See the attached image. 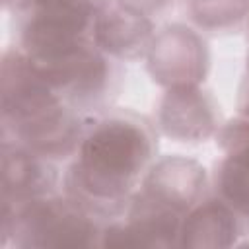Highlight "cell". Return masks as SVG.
I'll return each mask as SVG.
<instances>
[{"label": "cell", "mask_w": 249, "mask_h": 249, "mask_svg": "<svg viewBox=\"0 0 249 249\" xmlns=\"http://www.w3.org/2000/svg\"><path fill=\"white\" fill-rule=\"evenodd\" d=\"M150 130L142 123L111 119L99 123L82 144L72 169L80 193L89 198L115 200L126 193L152 154Z\"/></svg>", "instance_id": "obj_1"}, {"label": "cell", "mask_w": 249, "mask_h": 249, "mask_svg": "<svg viewBox=\"0 0 249 249\" xmlns=\"http://www.w3.org/2000/svg\"><path fill=\"white\" fill-rule=\"evenodd\" d=\"M218 177L224 196L249 214V136L231 142V152L222 161Z\"/></svg>", "instance_id": "obj_2"}]
</instances>
